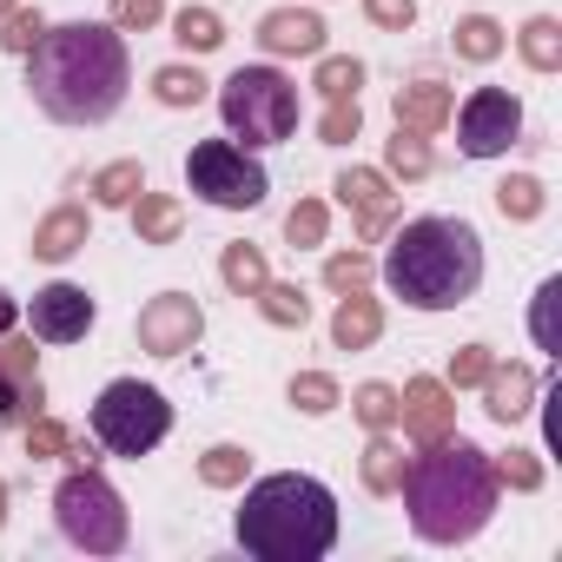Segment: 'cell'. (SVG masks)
Returning <instances> with one entry per match:
<instances>
[{
  "instance_id": "obj_20",
  "label": "cell",
  "mask_w": 562,
  "mask_h": 562,
  "mask_svg": "<svg viewBox=\"0 0 562 562\" xmlns=\"http://www.w3.org/2000/svg\"><path fill=\"white\" fill-rule=\"evenodd\" d=\"M251 305L278 331H305L312 325V299H305V285H292V278H265V285L251 292Z\"/></svg>"
},
{
  "instance_id": "obj_3",
  "label": "cell",
  "mask_w": 562,
  "mask_h": 562,
  "mask_svg": "<svg viewBox=\"0 0 562 562\" xmlns=\"http://www.w3.org/2000/svg\"><path fill=\"white\" fill-rule=\"evenodd\" d=\"M378 271H384L391 299H404L411 312H457L483 285V238H476L470 218L424 212V218L397 225Z\"/></svg>"
},
{
  "instance_id": "obj_5",
  "label": "cell",
  "mask_w": 562,
  "mask_h": 562,
  "mask_svg": "<svg viewBox=\"0 0 562 562\" xmlns=\"http://www.w3.org/2000/svg\"><path fill=\"white\" fill-rule=\"evenodd\" d=\"M54 522L60 536L80 549V555H120L126 536H133V516H126V496L100 476V463H74L54 490Z\"/></svg>"
},
{
  "instance_id": "obj_38",
  "label": "cell",
  "mask_w": 562,
  "mask_h": 562,
  "mask_svg": "<svg viewBox=\"0 0 562 562\" xmlns=\"http://www.w3.org/2000/svg\"><path fill=\"white\" fill-rule=\"evenodd\" d=\"M490 470H496V490H542V457L536 450H509V457H490Z\"/></svg>"
},
{
  "instance_id": "obj_24",
  "label": "cell",
  "mask_w": 562,
  "mask_h": 562,
  "mask_svg": "<svg viewBox=\"0 0 562 562\" xmlns=\"http://www.w3.org/2000/svg\"><path fill=\"white\" fill-rule=\"evenodd\" d=\"M404 463H411V457H404V443H397L391 430H371V443H364V463H358V470H364V490H371V496H397V483H404Z\"/></svg>"
},
{
  "instance_id": "obj_9",
  "label": "cell",
  "mask_w": 562,
  "mask_h": 562,
  "mask_svg": "<svg viewBox=\"0 0 562 562\" xmlns=\"http://www.w3.org/2000/svg\"><path fill=\"white\" fill-rule=\"evenodd\" d=\"M457 113V146H463V159H503L516 139H522V100L516 93H503V87H476L463 106H450Z\"/></svg>"
},
{
  "instance_id": "obj_17",
  "label": "cell",
  "mask_w": 562,
  "mask_h": 562,
  "mask_svg": "<svg viewBox=\"0 0 562 562\" xmlns=\"http://www.w3.org/2000/svg\"><path fill=\"white\" fill-rule=\"evenodd\" d=\"M87 238H93V212H87V205H54V212L34 225V258H41V265H67Z\"/></svg>"
},
{
  "instance_id": "obj_35",
  "label": "cell",
  "mask_w": 562,
  "mask_h": 562,
  "mask_svg": "<svg viewBox=\"0 0 562 562\" xmlns=\"http://www.w3.org/2000/svg\"><path fill=\"white\" fill-rule=\"evenodd\" d=\"M351 417L364 424V430H397V384H358L351 391Z\"/></svg>"
},
{
  "instance_id": "obj_26",
  "label": "cell",
  "mask_w": 562,
  "mask_h": 562,
  "mask_svg": "<svg viewBox=\"0 0 562 562\" xmlns=\"http://www.w3.org/2000/svg\"><path fill=\"white\" fill-rule=\"evenodd\" d=\"M87 192H93V205L126 212V205L146 192V166H139V159H113V166H100V172H93V186H87Z\"/></svg>"
},
{
  "instance_id": "obj_33",
  "label": "cell",
  "mask_w": 562,
  "mask_h": 562,
  "mask_svg": "<svg viewBox=\"0 0 562 562\" xmlns=\"http://www.w3.org/2000/svg\"><path fill=\"white\" fill-rule=\"evenodd\" d=\"M312 87H318L325 100H358V87H364V60H351V54H318Z\"/></svg>"
},
{
  "instance_id": "obj_27",
  "label": "cell",
  "mask_w": 562,
  "mask_h": 562,
  "mask_svg": "<svg viewBox=\"0 0 562 562\" xmlns=\"http://www.w3.org/2000/svg\"><path fill=\"white\" fill-rule=\"evenodd\" d=\"M430 166H437V159H430V133L397 126V133L384 139V172H391V179L411 186V179H430Z\"/></svg>"
},
{
  "instance_id": "obj_19",
  "label": "cell",
  "mask_w": 562,
  "mask_h": 562,
  "mask_svg": "<svg viewBox=\"0 0 562 562\" xmlns=\"http://www.w3.org/2000/svg\"><path fill=\"white\" fill-rule=\"evenodd\" d=\"M384 338V305L371 292H345L338 312H331V345L338 351H371Z\"/></svg>"
},
{
  "instance_id": "obj_21",
  "label": "cell",
  "mask_w": 562,
  "mask_h": 562,
  "mask_svg": "<svg viewBox=\"0 0 562 562\" xmlns=\"http://www.w3.org/2000/svg\"><path fill=\"white\" fill-rule=\"evenodd\" d=\"M126 212H133L139 245H179V232H186V205L172 192H139Z\"/></svg>"
},
{
  "instance_id": "obj_14",
  "label": "cell",
  "mask_w": 562,
  "mask_h": 562,
  "mask_svg": "<svg viewBox=\"0 0 562 562\" xmlns=\"http://www.w3.org/2000/svg\"><path fill=\"white\" fill-rule=\"evenodd\" d=\"M397 424L411 430L417 450H424V443H443V437L457 430V391H450L443 378H411V384L397 391Z\"/></svg>"
},
{
  "instance_id": "obj_31",
  "label": "cell",
  "mask_w": 562,
  "mask_h": 562,
  "mask_svg": "<svg viewBox=\"0 0 562 562\" xmlns=\"http://www.w3.org/2000/svg\"><path fill=\"white\" fill-rule=\"evenodd\" d=\"M285 397H292L305 417H331V411L345 404V391H338V378H331V371H299V378L285 384Z\"/></svg>"
},
{
  "instance_id": "obj_11",
  "label": "cell",
  "mask_w": 562,
  "mask_h": 562,
  "mask_svg": "<svg viewBox=\"0 0 562 562\" xmlns=\"http://www.w3.org/2000/svg\"><path fill=\"white\" fill-rule=\"evenodd\" d=\"M34 338L41 345H80L87 331H93V318H100V305H93V292L87 285H67V278H54V285H41L34 292Z\"/></svg>"
},
{
  "instance_id": "obj_39",
  "label": "cell",
  "mask_w": 562,
  "mask_h": 562,
  "mask_svg": "<svg viewBox=\"0 0 562 562\" xmlns=\"http://www.w3.org/2000/svg\"><path fill=\"white\" fill-rule=\"evenodd\" d=\"M358 133H364L358 100H325V113H318V139H325V146H351Z\"/></svg>"
},
{
  "instance_id": "obj_28",
  "label": "cell",
  "mask_w": 562,
  "mask_h": 562,
  "mask_svg": "<svg viewBox=\"0 0 562 562\" xmlns=\"http://www.w3.org/2000/svg\"><path fill=\"white\" fill-rule=\"evenodd\" d=\"M496 212H503L509 225H536V218L549 212V192H542V179H536V172H509V179L496 186Z\"/></svg>"
},
{
  "instance_id": "obj_32",
  "label": "cell",
  "mask_w": 562,
  "mask_h": 562,
  "mask_svg": "<svg viewBox=\"0 0 562 562\" xmlns=\"http://www.w3.org/2000/svg\"><path fill=\"white\" fill-rule=\"evenodd\" d=\"M41 34H47V14L41 8H21V0H14V8L0 14V47H8L14 60H27L41 47Z\"/></svg>"
},
{
  "instance_id": "obj_4",
  "label": "cell",
  "mask_w": 562,
  "mask_h": 562,
  "mask_svg": "<svg viewBox=\"0 0 562 562\" xmlns=\"http://www.w3.org/2000/svg\"><path fill=\"white\" fill-rule=\"evenodd\" d=\"M232 536L251 562H325L338 542V496L299 470L258 476L232 516Z\"/></svg>"
},
{
  "instance_id": "obj_47",
  "label": "cell",
  "mask_w": 562,
  "mask_h": 562,
  "mask_svg": "<svg viewBox=\"0 0 562 562\" xmlns=\"http://www.w3.org/2000/svg\"><path fill=\"white\" fill-rule=\"evenodd\" d=\"M8 8H14V0H0V14H8Z\"/></svg>"
},
{
  "instance_id": "obj_23",
  "label": "cell",
  "mask_w": 562,
  "mask_h": 562,
  "mask_svg": "<svg viewBox=\"0 0 562 562\" xmlns=\"http://www.w3.org/2000/svg\"><path fill=\"white\" fill-rule=\"evenodd\" d=\"M516 54L529 74H562V21L555 14H529L516 34Z\"/></svg>"
},
{
  "instance_id": "obj_36",
  "label": "cell",
  "mask_w": 562,
  "mask_h": 562,
  "mask_svg": "<svg viewBox=\"0 0 562 562\" xmlns=\"http://www.w3.org/2000/svg\"><path fill=\"white\" fill-rule=\"evenodd\" d=\"M371 271H378V258H371L364 245H351V251H331V258H325V285L345 299V292H364V285H371Z\"/></svg>"
},
{
  "instance_id": "obj_1",
  "label": "cell",
  "mask_w": 562,
  "mask_h": 562,
  "mask_svg": "<svg viewBox=\"0 0 562 562\" xmlns=\"http://www.w3.org/2000/svg\"><path fill=\"white\" fill-rule=\"evenodd\" d=\"M133 60L113 21H67L47 27L27 54V93L54 126H106L126 106Z\"/></svg>"
},
{
  "instance_id": "obj_34",
  "label": "cell",
  "mask_w": 562,
  "mask_h": 562,
  "mask_svg": "<svg viewBox=\"0 0 562 562\" xmlns=\"http://www.w3.org/2000/svg\"><path fill=\"white\" fill-rule=\"evenodd\" d=\"M153 100H159V106H199V100H205V74L186 67V60H172V67L153 74Z\"/></svg>"
},
{
  "instance_id": "obj_37",
  "label": "cell",
  "mask_w": 562,
  "mask_h": 562,
  "mask_svg": "<svg viewBox=\"0 0 562 562\" xmlns=\"http://www.w3.org/2000/svg\"><path fill=\"white\" fill-rule=\"evenodd\" d=\"M325 232H331V205H325V199H299V205L285 212V238H292L299 251L325 245Z\"/></svg>"
},
{
  "instance_id": "obj_29",
  "label": "cell",
  "mask_w": 562,
  "mask_h": 562,
  "mask_svg": "<svg viewBox=\"0 0 562 562\" xmlns=\"http://www.w3.org/2000/svg\"><path fill=\"white\" fill-rule=\"evenodd\" d=\"M172 41H179L186 54H218V47H225V21H218L212 8H179V14H172Z\"/></svg>"
},
{
  "instance_id": "obj_7",
  "label": "cell",
  "mask_w": 562,
  "mask_h": 562,
  "mask_svg": "<svg viewBox=\"0 0 562 562\" xmlns=\"http://www.w3.org/2000/svg\"><path fill=\"white\" fill-rule=\"evenodd\" d=\"M172 430V404L159 384H139V378H113L100 397H93V443L113 450V457H146L159 450Z\"/></svg>"
},
{
  "instance_id": "obj_40",
  "label": "cell",
  "mask_w": 562,
  "mask_h": 562,
  "mask_svg": "<svg viewBox=\"0 0 562 562\" xmlns=\"http://www.w3.org/2000/svg\"><path fill=\"white\" fill-rule=\"evenodd\" d=\"M555 299H562V278H542V285H536V305H529V338H536V351H555Z\"/></svg>"
},
{
  "instance_id": "obj_16",
  "label": "cell",
  "mask_w": 562,
  "mask_h": 562,
  "mask_svg": "<svg viewBox=\"0 0 562 562\" xmlns=\"http://www.w3.org/2000/svg\"><path fill=\"white\" fill-rule=\"evenodd\" d=\"M476 391H483V411H490L496 424H522V417L536 411L542 378H536L529 364H490V378H483Z\"/></svg>"
},
{
  "instance_id": "obj_6",
  "label": "cell",
  "mask_w": 562,
  "mask_h": 562,
  "mask_svg": "<svg viewBox=\"0 0 562 562\" xmlns=\"http://www.w3.org/2000/svg\"><path fill=\"white\" fill-rule=\"evenodd\" d=\"M218 113H225V133L258 153V146H278L299 133V87L278 67H238L218 87Z\"/></svg>"
},
{
  "instance_id": "obj_45",
  "label": "cell",
  "mask_w": 562,
  "mask_h": 562,
  "mask_svg": "<svg viewBox=\"0 0 562 562\" xmlns=\"http://www.w3.org/2000/svg\"><path fill=\"white\" fill-rule=\"evenodd\" d=\"M21 325V305H14V292H0V338H8Z\"/></svg>"
},
{
  "instance_id": "obj_41",
  "label": "cell",
  "mask_w": 562,
  "mask_h": 562,
  "mask_svg": "<svg viewBox=\"0 0 562 562\" xmlns=\"http://www.w3.org/2000/svg\"><path fill=\"white\" fill-rule=\"evenodd\" d=\"M490 364H496L490 345H463V351H450V391H476V384L490 378Z\"/></svg>"
},
{
  "instance_id": "obj_2",
  "label": "cell",
  "mask_w": 562,
  "mask_h": 562,
  "mask_svg": "<svg viewBox=\"0 0 562 562\" xmlns=\"http://www.w3.org/2000/svg\"><path fill=\"white\" fill-rule=\"evenodd\" d=\"M397 496H404V509H411L417 542L457 549V542L483 536V522L496 516V470H490V450H476L470 437L450 430L443 443H424V457L404 463Z\"/></svg>"
},
{
  "instance_id": "obj_42",
  "label": "cell",
  "mask_w": 562,
  "mask_h": 562,
  "mask_svg": "<svg viewBox=\"0 0 562 562\" xmlns=\"http://www.w3.org/2000/svg\"><path fill=\"white\" fill-rule=\"evenodd\" d=\"M166 21V0H113V27L120 34H153Z\"/></svg>"
},
{
  "instance_id": "obj_43",
  "label": "cell",
  "mask_w": 562,
  "mask_h": 562,
  "mask_svg": "<svg viewBox=\"0 0 562 562\" xmlns=\"http://www.w3.org/2000/svg\"><path fill=\"white\" fill-rule=\"evenodd\" d=\"M67 443H74V430L67 424H54V417H27V457H67Z\"/></svg>"
},
{
  "instance_id": "obj_15",
  "label": "cell",
  "mask_w": 562,
  "mask_h": 562,
  "mask_svg": "<svg viewBox=\"0 0 562 562\" xmlns=\"http://www.w3.org/2000/svg\"><path fill=\"white\" fill-rule=\"evenodd\" d=\"M325 14L318 8H271L265 21H258V47L271 54V60H318L325 54Z\"/></svg>"
},
{
  "instance_id": "obj_44",
  "label": "cell",
  "mask_w": 562,
  "mask_h": 562,
  "mask_svg": "<svg viewBox=\"0 0 562 562\" xmlns=\"http://www.w3.org/2000/svg\"><path fill=\"white\" fill-rule=\"evenodd\" d=\"M364 21L384 34H411L417 27V0H364Z\"/></svg>"
},
{
  "instance_id": "obj_46",
  "label": "cell",
  "mask_w": 562,
  "mask_h": 562,
  "mask_svg": "<svg viewBox=\"0 0 562 562\" xmlns=\"http://www.w3.org/2000/svg\"><path fill=\"white\" fill-rule=\"evenodd\" d=\"M0 529H8V483H0Z\"/></svg>"
},
{
  "instance_id": "obj_8",
  "label": "cell",
  "mask_w": 562,
  "mask_h": 562,
  "mask_svg": "<svg viewBox=\"0 0 562 562\" xmlns=\"http://www.w3.org/2000/svg\"><path fill=\"white\" fill-rule=\"evenodd\" d=\"M186 186H192V199H205L212 212H251V205H265V192H271L265 166H258L251 146H238V139H199V146L186 153Z\"/></svg>"
},
{
  "instance_id": "obj_25",
  "label": "cell",
  "mask_w": 562,
  "mask_h": 562,
  "mask_svg": "<svg viewBox=\"0 0 562 562\" xmlns=\"http://www.w3.org/2000/svg\"><path fill=\"white\" fill-rule=\"evenodd\" d=\"M218 278H225V292L232 299H251L265 278H271V265H265V245H251V238H238V245H225L218 251Z\"/></svg>"
},
{
  "instance_id": "obj_10",
  "label": "cell",
  "mask_w": 562,
  "mask_h": 562,
  "mask_svg": "<svg viewBox=\"0 0 562 562\" xmlns=\"http://www.w3.org/2000/svg\"><path fill=\"white\" fill-rule=\"evenodd\" d=\"M199 338H205V312H199L192 292H159V299H146V312H139V351H146V358H186Z\"/></svg>"
},
{
  "instance_id": "obj_22",
  "label": "cell",
  "mask_w": 562,
  "mask_h": 562,
  "mask_svg": "<svg viewBox=\"0 0 562 562\" xmlns=\"http://www.w3.org/2000/svg\"><path fill=\"white\" fill-rule=\"evenodd\" d=\"M450 47H457V60L490 67V60H503L509 34H503V21H490V14H463V21L450 27Z\"/></svg>"
},
{
  "instance_id": "obj_18",
  "label": "cell",
  "mask_w": 562,
  "mask_h": 562,
  "mask_svg": "<svg viewBox=\"0 0 562 562\" xmlns=\"http://www.w3.org/2000/svg\"><path fill=\"white\" fill-rule=\"evenodd\" d=\"M450 106H457V93H450L443 80H411V87H397V100H391L397 126H411V133H443V126H450Z\"/></svg>"
},
{
  "instance_id": "obj_13",
  "label": "cell",
  "mask_w": 562,
  "mask_h": 562,
  "mask_svg": "<svg viewBox=\"0 0 562 562\" xmlns=\"http://www.w3.org/2000/svg\"><path fill=\"white\" fill-rule=\"evenodd\" d=\"M41 404H47L41 351H34V345H21V338L8 331V338H0V424H27Z\"/></svg>"
},
{
  "instance_id": "obj_12",
  "label": "cell",
  "mask_w": 562,
  "mask_h": 562,
  "mask_svg": "<svg viewBox=\"0 0 562 562\" xmlns=\"http://www.w3.org/2000/svg\"><path fill=\"white\" fill-rule=\"evenodd\" d=\"M331 192L351 205V218H358V238H364V245H378V238L397 225V192H391V172H378V166H345Z\"/></svg>"
},
{
  "instance_id": "obj_30",
  "label": "cell",
  "mask_w": 562,
  "mask_h": 562,
  "mask_svg": "<svg viewBox=\"0 0 562 562\" xmlns=\"http://www.w3.org/2000/svg\"><path fill=\"white\" fill-rule=\"evenodd\" d=\"M251 476V450L245 443H212L205 457H199V483L205 490H238Z\"/></svg>"
}]
</instances>
